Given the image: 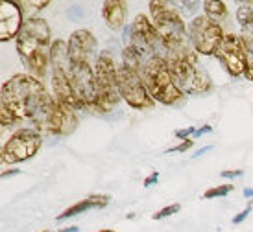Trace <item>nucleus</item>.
Returning <instances> with one entry per match:
<instances>
[{"mask_svg": "<svg viewBox=\"0 0 253 232\" xmlns=\"http://www.w3.org/2000/svg\"><path fill=\"white\" fill-rule=\"evenodd\" d=\"M252 210H253V203L250 201V203L246 204V208H244V210L240 212V214H237V216H235V218L231 219L233 225H239V223H242V221H244V219H246L248 216H250V212H252Z\"/></svg>", "mask_w": 253, "mask_h": 232, "instance_id": "27", "label": "nucleus"}, {"mask_svg": "<svg viewBox=\"0 0 253 232\" xmlns=\"http://www.w3.org/2000/svg\"><path fill=\"white\" fill-rule=\"evenodd\" d=\"M126 218H127V219H135V218H137V216H135V214H133V212H129V214H127V216H126Z\"/></svg>", "mask_w": 253, "mask_h": 232, "instance_id": "37", "label": "nucleus"}, {"mask_svg": "<svg viewBox=\"0 0 253 232\" xmlns=\"http://www.w3.org/2000/svg\"><path fill=\"white\" fill-rule=\"evenodd\" d=\"M57 232H80V227H65V229H59Z\"/></svg>", "mask_w": 253, "mask_h": 232, "instance_id": "34", "label": "nucleus"}, {"mask_svg": "<svg viewBox=\"0 0 253 232\" xmlns=\"http://www.w3.org/2000/svg\"><path fill=\"white\" fill-rule=\"evenodd\" d=\"M91 208H92V206H91V203H89V199L85 197V199H82V201L74 203L72 206H69V208H65L61 214H57L56 221H63V219H69V218H74V216H80V214H84V212L91 210Z\"/></svg>", "mask_w": 253, "mask_h": 232, "instance_id": "20", "label": "nucleus"}, {"mask_svg": "<svg viewBox=\"0 0 253 232\" xmlns=\"http://www.w3.org/2000/svg\"><path fill=\"white\" fill-rule=\"evenodd\" d=\"M24 22H26V17L19 2H13V0L0 2V41L9 42L17 39Z\"/></svg>", "mask_w": 253, "mask_h": 232, "instance_id": "13", "label": "nucleus"}, {"mask_svg": "<svg viewBox=\"0 0 253 232\" xmlns=\"http://www.w3.org/2000/svg\"><path fill=\"white\" fill-rule=\"evenodd\" d=\"M119 92L120 98L135 111H148L155 107V99L148 91L144 77L139 72L126 68L124 65H120L119 70Z\"/></svg>", "mask_w": 253, "mask_h": 232, "instance_id": "9", "label": "nucleus"}, {"mask_svg": "<svg viewBox=\"0 0 253 232\" xmlns=\"http://www.w3.org/2000/svg\"><path fill=\"white\" fill-rule=\"evenodd\" d=\"M220 65L225 68V72L231 77L244 76L248 63L246 46H244V39L242 35L237 33H225L224 41L220 42L216 54H214Z\"/></svg>", "mask_w": 253, "mask_h": 232, "instance_id": "11", "label": "nucleus"}, {"mask_svg": "<svg viewBox=\"0 0 253 232\" xmlns=\"http://www.w3.org/2000/svg\"><path fill=\"white\" fill-rule=\"evenodd\" d=\"M237 21H239L242 33L253 37V6L244 2L242 6L237 9Z\"/></svg>", "mask_w": 253, "mask_h": 232, "instance_id": "19", "label": "nucleus"}, {"mask_svg": "<svg viewBox=\"0 0 253 232\" xmlns=\"http://www.w3.org/2000/svg\"><path fill=\"white\" fill-rule=\"evenodd\" d=\"M165 59L174 81L185 92V96H204L207 92H211V77L200 66V59L194 48L167 54Z\"/></svg>", "mask_w": 253, "mask_h": 232, "instance_id": "3", "label": "nucleus"}, {"mask_svg": "<svg viewBox=\"0 0 253 232\" xmlns=\"http://www.w3.org/2000/svg\"><path fill=\"white\" fill-rule=\"evenodd\" d=\"M190 148H194V138H189V140L179 142L177 146H174V148L167 149L165 153H185V151H189Z\"/></svg>", "mask_w": 253, "mask_h": 232, "instance_id": "26", "label": "nucleus"}, {"mask_svg": "<svg viewBox=\"0 0 253 232\" xmlns=\"http://www.w3.org/2000/svg\"><path fill=\"white\" fill-rule=\"evenodd\" d=\"M52 30L46 19L42 17H28L19 35L15 39L17 54L21 56V61L24 63L26 59L36 56L42 50L52 48Z\"/></svg>", "mask_w": 253, "mask_h": 232, "instance_id": "5", "label": "nucleus"}, {"mask_svg": "<svg viewBox=\"0 0 253 232\" xmlns=\"http://www.w3.org/2000/svg\"><path fill=\"white\" fill-rule=\"evenodd\" d=\"M179 210H181V204H179V203H172V204H169V206L161 208L159 212H155L154 216H152V219H155V221H161V219L170 218V216L177 214Z\"/></svg>", "mask_w": 253, "mask_h": 232, "instance_id": "23", "label": "nucleus"}, {"mask_svg": "<svg viewBox=\"0 0 253 232\" xmlns=\"http://www.w3.org/2000/svg\"><path fill=\"white\" fill-rule=\"evenodd\" d=\"M248 4H252V6H253V2H248Z\"/></svg>", "mask_w": 253, "mask_h": 232, "instance_id": "39", "label": "nucleus"}, {"mask_svg": "<svg viewBox=\"0 0 253 232\" xmlns=\"http://www.w3.org/2000/svg\"><path fill=\"white\" fill-rule=\"evenodd\" d=\"M71 85L78 99L84 103L85 111H91L92 105L96 103V94H98L94 63L71 61Z\"/></svg>", "mask_w": 253, "mask_h": 232, "instance_id": "10", "label": "nucleus"}, {"mask_svg": "<svg viewBox=\"0 0 253 232\" xmlns=\"http://www.w3.org/2000/svg\"><path fill=\"white\" fill-rule=\"evenodd\" d=\"M244 197H253V188H246L244 190Z\"/></svg>", "mask_w": 253, "mask_h": 232, "instance_id": "35", "label": "nucleus"}, {"mask_svg": "<svg viewBox=\"0 0 253 232\" xmlns=\"http://www.w3.org/2000/svg\"><path fill=\"white\" fill-rule=\"evenodd\" d=\"M87 199H89L92 208H98V210L100 208H106L107 204L111 203V196H107V194H91Z\"/></svg>", "mask_w": 253, "mask_h": 232, "instance_id": "24", "label": "nucleus"}, {"mask_svg": "<svg viewBox=\"0 0 253 232\" xmlns=\"http://www.w3.org/2000/svg\"><path fill=\"white\" fill-rule=\"evenodd\" d=\"M202 9H204V15L209 17L211 21L220 22L227 19V4L225 2H220V0H204L202 2Z\"/></svg>", "mask_w": 253, "mask_h": 232, "instance_id": "18", "label": "nucleus"}, {"mask_svg": "<svg viewBox=\"0 0 253 232\" xmlns=\"http://www.w3.org/2000/svg\"><path fill=\"white\" fill-rule=\"evenodd\" d=\"M39 232H54V231H39Z\"/></svg>", "mask_w": 253, "mask_h": 232, "instance_id": "38", "label": "nucleus"}, {"mask_svg": "<svg viewBox=\"0 0 253 232\" xmlns=\"http://www.w3.org/2000/svg\"><path fill=\"white\" fill-rule=\"evenodd\" d=\"M129 44L133 46L144 59H152V57L167 56V50L163 44V39L159 35L154 22L150 21V17L144 13H139L135 17V21L129 26Z\"/></svg>", "mask_w": 253, "mask_h": 232, "instance_id": "7", "label": "nucleus"}, {"mask_svg": "<svg viewBox=\"0 0 253 232\" xmlns=\"http://www.w3.org/2000/svg\"><path fill=\"white\" fill-rule=\"evenodd\" d=\"M78 111L67 105L63 101H57L54 98V105L50 109L46 124H44V131L42 134H50V136H71L80 126V118H78Z\"/></svg>", "mask_w": 253, "mask_h": 232, "instance_id": "12", "label": "nucleus"}, {"mask_svg": "<svg viewBox=\"0 0 253 232\" xmlns=\"http://www.w3.org/2000/svg\"><path fill=\"white\" fill-rule=\"evenodd\" d=\"M69 57L71 61H87V63H96L100 52L98 41L89 30H76L69 37Z\"/></svg>", "mask_w": 253, "mask_h": 232, "instance_id": "14", "label": "nucleus"}, {"mask_svg": "<svg viewBox=\"0 0 253 232\" xmlns=\"http://www.w3.org/2000/svg\"><path fill=\"white\" fill-rule=\"evenodd\" d=\"M244 175V169H240V168H237V169H224V171H220V177L222 179H239V177H242Z\"/></svg>", "mask_w": 253, "mask_h": 232, "instance_id": "28", "label": "nucleus"}, {"mask_svg": "<svg viewBox=\"0 0 253 232\" xmlns=\"http://www.w3.org/2000/svg\"><path fill=\"white\" fill-rule=\"evenodd\" d=\"M42 146V134L34 127H21L17 129L6 144L0 149V162L2 164H21L34 159Z\"/></svg>", "mask_w": 253, "mask_h": 232, "instance_id": "6", "label": "nucleus"}, {"mask_svg": "<svg viewBox=\"0 0 253 232\" xmlns=\"http://www.w3.org/2000/svg\"><path fill=\"white\" fill-rule=\"evenodd\" d=\"M157 181H159V171H152V173L142 181V186H144V188H150V186L157 184Z\"/></svg>", "mask_w": 253, "mask_h": 232, "instance_id": "29", "label": "nucleus"}, {"mask_svg": "<svg viewBox=\"0 0 253 232\" xmlns=\"http://www.w3.org/2000/svg\"><path fill=\"white\" fill-rule=\"evenodd\" d=\"M24 11V17H26V11H30V17H36V11H42L50 6V0H21L19 2Z\"/></svg>", "mask_w": 253, "mask_h": 232, "instance_id": "21", "label": "nucleus"}, {"mask_svg": "<svg viewBox=\"0 0 253 232\" xmlns=\"http://www.w3.org/2000/svg\"><path fill=\"white\" fill-rule=\"evenodd\" d=\"M252 94H253V92H252Z\"/></svg>", "mask_w": 253, "mask_h": 232, "instance_id": "40", "label": "nucleus"}, {"mask_svg": "<svg viewBox=\"0 0 253 232\" xmlns=\"http://www.w3.org/2000/svg\"><path fill=\"white\" fill-rule=\"evenodd\" d=\"M119 70L120 65L117 61V57L113 56V52L102 50L96 63H94V74H96L98 89L119 91Z\"/></svg>", "mask_w": 253, "mask_h": 232, "instance_id": "15", "label": "nucleus"}, {"mask_svg": "<svg viewBox=\"0 0 253 232\" xmlns=\"http://www.w3.org/2000/svg\"><path fill=\"white\" fill-rule=\"evenodd\" d=\"M235 190V186L231 183H225V184H218V186H212L209 190L204 192V199H216V197H225L227 194H231Z\"/></svg>", "mask_w": 253, "mask_h": 232, "instance_id": "22", "label": "nucleus"}, {"mask_svg": "<svg viewBox=\"0 0 253 232\" xmlns=\"http://www.w3.org/2000/svg\"><path fill=\"white\" fill-rule=\"evenodd\" d=\"M148 9H150L152 22L163 39L167 54L194 48L189 37V26L183 21L179 7L167 0H152L148 2Z\"/></svg>", "mask_w": 253, "mask_h": 232, "instance_id": "2", "label": "nucleus"}, {"mask_svg": "<svg viewBox=\"0 0 253 232\" xmlns=\"http://www.w3.org/2000/svg\"><path fill=\"white\" fill-rule=\"evenodd\" d=\"M189 37L198 56H214L225 33L220 22L211 21L205 15H198L189 22Z\"/></svg>", "mask_w": 253, "mask_h": 232, "instance_id": "8", "label": "nucleus"}, {"mask_svg": "<svg viewBox=\"0 0 253 232\" xmlns=\"http://www.w3.org/2000/svg\"><path fill=\"white\" fill-rule=\"evenodd\" d=\"M211 131H212V126H209V124H205V126L198 127V129H196V134H194L192 138L196 140V138H200V136H204V134H207V133H211Z\"/></svg>", "mask_w": 253, "mask_h": 232, "instance_id": "30", "label": "nucleus"}, {"mask_svg": "<svg viewBox=\"0 0 253 232\" xmlns=\"http://www.w3.org/2000/svg\"><path fill=\"white\" fill-rule=\"evenodd\" d=\"M96 232H117V231H113V229H100V231Z\"/></svg>", "mask_w": 253, "mask_h": 232, "instance_id": "36", "label": "nucleus"}, {"mask_svg": "<svg viewBox=\"0 0 253 232\" xmlns=\"http://www.w3.org/2000/svg\"><path fill=\"white\" fill-rule=\"evenodd\" d=\"M102 17L107 28L113 32H120L126 24L127 4L122 0H106L102 4Z\"/></svg>", "mask_w": 253, "mask_h": 232, "instance_id": "16", "label": "nucleus"}, {"mask_svg": "<svg viewBox=\"0 0 253 232\" xmlns=\"http://www.w3.org/2000/svg\"><path fill=\"white\" fill-rule=\"evenodd\" d=\"M142 77L146 81L148 91L155 99V103L167 107H179L185 101V92L176 85L165 57L157 56L148 59Z\"/></svg>", "mask_w": 253, "mask_h": 232, "instance_id": "4", "label": "nucleus"}, {"mask_svg": "<svg viewBox=\"0 0 253 232\" xmlns=\"http://www.w3.org/2000/svg\"><path fill=\"white\" fill-rule=\"evenodd\" d=\"M209 149H212V146H204V148H202V149H198L196 153H194V159H198V157H202V155L207 153Z\"/></svg>", "mask_w": 253, "mask_h": 232, "instance_id": "33", "label": "nucleus"}, {"mask_svg": "<svg viewBox=\"0 0 253 232\" xmlns=\"http://www.w3.org/2000/svg\"><path fill=\"white\" fill-rule=\"evenodd\" d=\"M19 173H21V169H19V168L4 169V171H2V179H9V177H13V175H19Z\"/></svg>", "mask_w": 253, "mask_h": 232, "instance_id": "32", "label": "nucleus"}, {"mask_svg": "<svg viewBox=\"0 0 253 232\" xmlns=\"http://www.w3.org/2000/svg\"><path fill=\"white\" fill-rule=\"evenodd\" d=\"M244 77H246L248 81H253V61L248 59L246 63V70H244Z\"/></svg>", "mask_w": 253, "mask_h": 232, "instance_id": "31", "label": "nucleus"}, {"mask_svg": "<svg viewBox=\"0 0 253 232\" xmlns=\"http://www.w3.org/2000/svg\"><path fill=\"white\" fill-rule=\"evenodd\" d=\"M120 65H124L126 68H129V70L133 72H139V74H144V65H146V59L137 52V50L131 46V44H127V46H124V50H122V54H120Z\"/></svg>", "mask_w": 253, "mask_h": 232, "instance_id": "17", "label": "nucleus"}, {"mask_svg": "<svg viewBox=\"0 0 253 232\" xmlns=\"http://www.w3.org/2000/svg\"><path fill=\"white\" fill-rule=\"evenodd\" d=\"M54 105L52 92L42 81L30 74H15L4 81L0 91V109L13 114L17 122H28L42 134L50 109Z\"/></svg>", "mask_w": 253, "mask_h": 232, "instance_id": "1", "label": "nucleus"}, {"mask_svg": "<svg viewBox=\"0 0 253 232\" xmlns=\"http://www.w3.org/2000/svg\"><path fill=\"white\" fill-rule=\"evenodd\" d=\"M196 134V127L190 126V127H183V129H176L174 131V136H176L177 140H189V138H192Z\"/></svg>", "mask_w": 253, "mask_h": 232, "instance_id": "25", "label": "nucleus"}]
</instances>
